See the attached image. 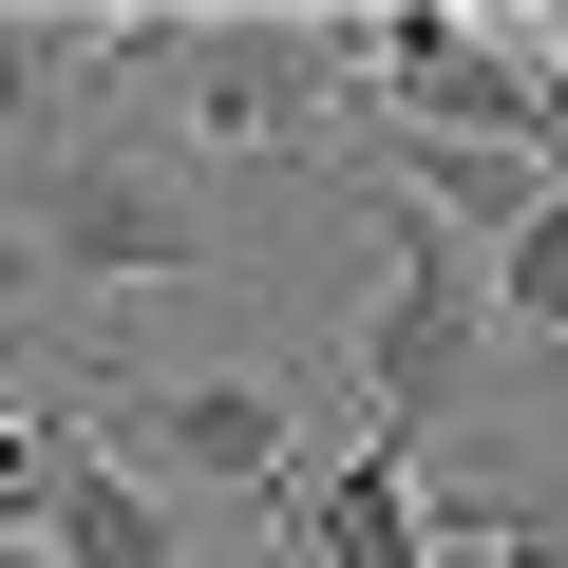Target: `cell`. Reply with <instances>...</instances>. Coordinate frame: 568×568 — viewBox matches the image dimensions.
Wrapping results in <instances>:
<instances>
[{
  "label": "cell",
  "mask_w": 568,
  "mask_h": 568,
  "mask_svg": "<svg viewBox=\"0 0 568 568\" xmlns=\"http://www.w3.org/2000/svg\"><path fill=\"white\" fill-rule=\"evenodd\" d=\"M209 265V190L152 133H58V152H0V323L20 304H95V284H190Z\"/></svg>",
  "instance_id": "1"
},
{
  "label": "cell",
  "mask_w": 568,
  "mask_h": 568,
  "mask_svg": "<svg viewBox=\"0 0 568 568\" xmlns=\"http://www.w3.org/2000/svg\"><path fill=\"white\" fill-rule=\"evenodd\" d=\"M58 417L114 455V474H190V493H246L284 511V474H304V417H284V379H190V361H77Z\"/></svg>",
  "instance_id": "2"
},
{
  "label": "cell",
  "mask_w": 568,
  "mask_h": 568,
  "mask_svg": "<svg viewBox=\"0 0 568 568\" xmlns=\"http://www.w3.org/2000/svg\"><path fill=\"white\" fill-rule=\"evenodd\" d=\"M474 361H493V284H474V246L417 227V209H379V284H361V436L417 455V436L474 398Z\"/></svg>",
  "instance_id": "3"
},
{
  "label": "cell",
  "mask_w": 568,
  "mask_h": 568,
  "mask_svg": "<svg viewBox=\"0 0 568 568\" xmlns=\"http://www.w3.org/2000/svg\"><path fill=\"white\" fill-rule=\"evenodd\" d=\"M171 95H190L209 152H304L323 171L361 77H342V20H171Z\"/></svg>",
  "instance_id": "4"
},
{
  "label": "cell",
  "mask_w": 568,
  "mask_h": 568,
  "mask_svg": "<svg viewBox=\"0 0 568 568\" xmlns=\"http://www.w3.org/2000/svg\"><path fill=\"white\" fill-rule=\"evenodd\" d=\"M284 568H436V455H398V436H342V455H304L284 474Z\"/></svg>",
  "instance_id": "5"
},
{
  "label": "cell",
  "mask_w": 568,
  "mask_h": 568,
  "mask_svg": "<svg viewBox=\"0 0 568 568\" xmlns=\"http://www.w3.org/2000/svg\"><path fill=\"white\" fill-rule=\"evenodd\" d=\"M39 568H171V493L152 474H114L95 436L58 455V493H39Z\"/></svg>",
  "instance_id": "6"
},
{
  "label": "cell",
  "mask_w": 568,
  "mask_h": 568,
  "mask_svg": "<svg viewBox=\"0 0 568 568\" xmlns=\"http://www.w3.org/2000/svg\"><path fill=\"white\" fill-rule=\"evenodd\" d=\"M474 284H493V304H511V323H530V342H568V171H549V190H530V227H511V246H493V265H474Z\"/></svg>",
  "instance_id": "7"
}]
</instances>
